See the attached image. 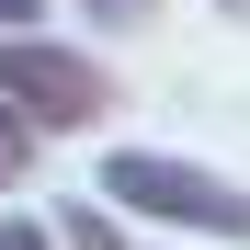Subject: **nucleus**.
Returning a JSON list of instances; mask_svg holds the SVG:
<instances>
[{"instance_id":"f257e3e1","label":"nucleus","mask_w":250,"mask_h":250,"mask_svg":"<svg viewBox=\"0 0 250 250\" xmlns=\"http://www.w3.org/2000/svg\"><path fill=\"white\" fill-rule=\"evenodd\" d=\"M103 193L125 216H171V228H216V239H250V193L193 171V159H159V148H114L103 159Z\"/></svg>"},{"instance_id":"20e7f679","label":"nucleus","mask_w":250,"mask_h":250,"mask_svg":"<svg viewBox=\"0 0 250 250\" xmlns=\"http://www.w3.org/2000/svg\"><path fill=\"white\" fill-rule=\"evenodd\" d=\"M68 250H125V239H114L103 216H80V228H68Z\"/></svg>"},{"instance_id":"f03ea898","label":"nucleus","mask_w":250,"mask_h":250,"mask_svg":"<svg viewBox=\"0 0 250 250\" xmlns=\"http://www.w3.org/2000/svg\"><path fill=\"white\" fill-rule=\"evenodd\" d=\"M0 91H12L34 125H91L114 103V80L80 57V46H34V34H0Z\"/></svg>"},{"instance_id":"7ed1b4c3","label":"nucleus","mask_w":250,"mask_h":250,"mask_svg":"<svg viewBox=\"0 0 250 250\" xmlns=\"http://www.w3.org/2000/svg\"><path fill=\"white\" fill-rule=\"evenodd\" d=\"M0 250H57V239H46V216H0Z\"/></svg>"},{"instance_id":"39448f33","label":"nucleus","mask_w":250,"mask_h":250,"mask_svg":"<svg viewBox=\"0 0 250 250\" xmlns=\"http://www.w3.org/2000/svg\"><path fill=\"white\" fill-rule=\"evenodd\" d=\"M34 12H46V0H0V23H34Z\"/></svg>"}]
</instances>
